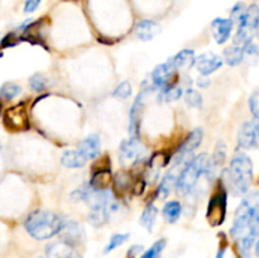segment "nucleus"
I'll return each mask as SVG.
<instances>
[{"label": "nucleus", "mask_w": 259, "mask_h": 258, "mask_svg": "<svg viewBox=\"0 0 259 258\" xmlns=\"http://www.w3.org/2000/svg\"><path fill=\"white\" fill-rule=\"evenodd\" d=\"M207 161H209L207 154L201 153L187 162L176 181V189L180 195L189 194L194 189L201 175H204Z\"/></svg>", "instance_id": "4"}, {"label": "nucleus", "mask_w": 259, "mask_h": 258, "mask_svg": "<svg viewBox=\"0 0 259 258\" xmlns=\"http://www.w3.org/2000/svg\"><path fill=\"white\" fill-rule=\"evenodd\" d=\"M202 138H204V132L201 128H196L190 133V136L185 139L182 146L177 151L176 156L174 157L175 166H180L187 159V157L191 156L195 152V149L201 144Z\"/></svg>", "instance_id": "7"}, {"label": "nucleus", "mask_w": 259, "mask_h": 258, "mask_svg": "<svg viewBox=\"0 0 259 258\" xmlns=\"http://www.w3.org/2000/svg\"><path fill=\"white\" fill-rule=\"evenodd\" d=\"M243 52H247L249 53V55H257L258 53V46L255 45L254 40H248L247 43H244L243 45Z\"/></svg>", "instance_id": "37"}, {"label": "nucleus", "mask_w": 259, "mask_h": 258, "mask_svg": "<svg viewBox=\"0 0 259 258\" xmlns=\"http://www.w3.org/2000/svg\"><path fill=\"white\" fill-rule=\"evenodd\" d=\"M113 95L115 96V98H119V99L129 98V96L132 95L131 82H128V81H124V82L119 83V85L115 88V90H114Z\"/></svg>", "instance_id": "31"}, {"label": "nucleus", "mask_w": 259, "mask_h": 258, "mask_svg": "<svg viewBox=\"0 0 259 258\" xmlns=\"http://www.w3.org/2000/svg\"><path fill=\"white\" fill-rule=\"evenodd\" d=\"M195 66L204 76H209L223 66V58L212 52H206L195 58Z\"/></svg>", "instance_id": "11"}, {"label": "nucleus", "mask_w": 259, "mask_h": 258, "mask_svg": "<svg viewBox=\"0 0 259 258\" xmlns=\"http://www.w3.org/2000/svg\"><path fill=\"white\" fill-rule=\"evenodd\" d=\"M175 71H176V68L172 65L171 61H167V62L157 66L152 73V80H153L154 86L162 89V90L168 88L169 80L174 77Z\"/></svg>", "instance_id": "12"}, {"label": "nucleus", "mask_w": 259, "mask_h": 258, "mask_svg": "<svg viewBox=\"0 0 259 258\" xmlns=\"http://www.w3.org/2000/svg\"><path fill=\"white\" fill-rule=\"evenodd\" d=\"M61 162L65 167L68 168H80L86 163V159L83 158L78 151H65L62 157H61Z\"/></svg>", "instance_id": "20"}, {"label": "nucleus", "mask_w": 259, "mask_h": 258, "mask_svg": "<svg viewBox=\"0 0 259 258\" xmlns=\"http://www.w3.org/2000/svg\"><path fill=\"white\" fill-rule=\"evenodd\" d=\"M225 158H227V146H225L224 141H218L214 149V154H212V158L210 161L212 162L215 167H220L224 164Z\"/></svg>", "instance_id": "25"}, {"label": "nucleus", "mask_w": 259, "mask_h": 258, "mask_svg": "<svg viewBox=\"0 0 259 258\" xmlns=\"http://www.w3.org/2000/svg\"><path fill=\"white\" fill-rule=\"evenodd\" d=\"M147 95H148V88L142 89V91L138 94L133 105H132L131 111H129V134L134 138H138L139 125H141L142 115H143L144 99Z\"/></svg>", "instance_id": "9"}, {"label": "nucleus", "mask_w": 259, "mask_h": 258, "mask_svg": "<svg viewBox=\"0 0 259 258\" xmlns=\"http://www.w3.org/2000/svg\"><path fill=\"white\" fill-rule=\"evenodd\" d=\"M164 247H166V239L157 240L147 252H144V254L141 258H159L162 252H163Z\"/></svg>", "instance_id": "27"}, {"label": "nucleus", "mask_w": 259, "mask_h": 258, "mask_svg": "<svg viewBox=\"0 0 259 258\" xmlns=\"http://www.w3.org/2000/svg\"><path fill=\"white\" fill-rule=\"evenodd\" d=\"M4 124L10 131H28L29 129V119H28L25 104L20 103L8 109L4 114Z\"/></svg>", "instance_id": "5"}, {"label": "nucleus", "mask_w": 259, "mask_h": 258, "mask_svg": "<svg viewBox=\"0 0 259 258\" xmlns=\"http://www.w3.org/2000/svg\"><path fill=\"white\" fill-rule=\"evenodd\" d=\"M77 151L80 152V154L86 161L96 158L99 152H100V138H99V136L91 134V136L86 137L83 141L80 142Z\"/></svg>", "instance_id": "14"}, {"label": "nucleus", "mask_w": 259, "mask_h": 258, "mask_svg": "<svg viewBox=\"0 0 259 258\" xmlns=\"http://www.w3.org/2000/svg\"><path fill=\"white\" fill-rule=\"evenodd\" d=\"M224 58L225 62L229 66H238L239 63L243 62L244 58V52L240 46H233V47H228L224 51Z\"/></svg>", "instance_id": "22"}, {"label": "nucleus", "mask_w": 259, "mask_h": 258, "mask_svg": "<svg viewBox=\"0 0 259 258\" xmlns=\"http://www.w3.org/2000/svg\"><path fill=\"white\" fill-rule=\"evenodd\" d=\"M40 0H27L24 4V13H33L39 7Z\"/></svg>", "instance_id": "38"}, {"label": "nucleus", "mask_w": 259, "mask_h": 258, "mask_svg": "<svg viewBox=\"0 0 259 258\" xmlns=\"http://www.w3.org/2000/svg\"><path fill=\"white\" fill-rule=\"evenodd\" d=\"M22 40V38L18 37L15 33H8L7 35H5L4 38H3L2 40V47L3 48H10V47H14V46H17L18 43Z\"/></svg>", "instance_id": "33"}, {"label": "nucleus", "mask_w": 259, "mask_h": 258, "mask_svg": "<svg viewBox=\"0 0 259 258\" xmlns=\"http://www.w3.org/2000/svg\"><path fill=\"white\" fill-rule=\"evenodd\" d=\"M185 100L192 108H201L202 105V96L201 94L199 93L195 89H189L185 94Z\"/></svg>", "instance_id": "28"}, {"label": "nucleus", "mask_w": 259, "mask_h": 258, "mask_svg": "<svg viewBox=\"0 0 259 258\" xmlns=\"http://www.w3.org/2000/svg\"><path fill=\"white\" fill-rule=\"evenodd\" d=\"M157 214H158V209H157V206H154V205L152 204L148 205V206L144 209L143 214H142L141 224L143 225L147 230H149V232L153 229V225L154 223H156Z\"/></svg>", "instance_id": "23"}, {"label": "nucleus", "mask_w": 259, "mask_h": 258, "mask_svg": "<svg viewBox=\"0 0 259 258\" xmlns=\"http://www.w3.org/2000/svg\"><path fill=\"white\" fill-rule=\"evenodd\" d=\"M233 30V20L230 18H217L211 23V32L215 40L219 45L227 42L230 37V33Z\"/></svg>", "instance_id": "13"}, {"label": "nucleus", "mask_w": 259, "mask_h": 258, "mask_svg": "<svg viewBox=\"0 0 259 258\" xmlns=\"http://www.w3.org/2000/svg\"><path fill=\"white\" fill-rule=\"evenodd\" d=\"M238 146L244 149L257 148L258 146V119L245 121L238 131Z\"/></svg>", "instance_id": "10"}, {"label": "nucleus", "mask_w": 259, "mask_h": 258, "mask_svg": "<svg viewBox=\"0 0 259 258\" xmlns=\"http://www.w3.org/2000/svg\"><path fill=\"white\" fill-rule=\"evenodd\" d=\"M128 239L129 234H120V233H119V234H114L113 237L110 238V240H109V244L106 245L105 249H104V253H109L113 249H115V248L120 247V245L124 244Z\"/></svg>", "instance_id": "29"}, {"label": "nucleus", "mask_w": 259, "mask_h": 258, "mask_svg": "<svg viewBox=\"0 0 259 258\" xmlns=\"http://www.w3.org/2000/svg\"><path fill=\"white\" fill-rule=\"evenodd\" d=\"M131 181H129V176L125 174V172H120L119 175H116V179H115V187L120 191L125 190L126 187L129 186Z\"/></svg>", "instance_id": "34"}, {"label": "nucleus", "mask_w": 259, "mask_h": 258, "mask_svg": "<svg viewBox=\"0 0 259 258\" xmlns=\"http://www.w3.org/2000/svg\"><path fill=\"white\" fill-rule=\"evenodd\" d=\"M20 86L17 85L14 82H7L0 88V96L7 100H12L15 96H18L20 94Z\"/></svg>", "instance_id": "26"}, {"label": "nucleus", "mask_w": 259, "mask_h": 258, "mask_svg": "<svg viewBox=\"0 0 259 258\" xmlns=\"http://www.w3.org/2000/svg\"><path fill=\"white\" fill-rule=\"evenodd\" d=\"M227 215V192L219 191L210 199L207 205L206 219L211 227H219Z\"/></svg>", "instance_id": "6"}, {"label": "nucleus", "mask_w": 259, "mask_h": 258, "mask_svg": "<svg viewBox=\"0 0 259 258\" xmlns=\"http://www.w3.org/2000/svg\"><path fill=\"white\" fill-rule=\"evenodd\" d=\"M2 109H3V103L2 100H0V113H2Z\"/></svg>", "instance_id": "42"}, {"label": "nucleus", "mask_w": 259, "mask_h": 258, "mask_svg": "<svg viewBox=\"0 0 259 258\" xmlns=\"http://www.w3.org/2000/svg\"><path fill=\"white\" fill-rule=\"evenodd\" d=\"M177 177L179 176L176 175V169L175 168H172L171 171L163 177V180H162L161 185H159L158 187V191H157L158 197H161V199H166V197L171 194V190L176 186Z\"/></svg>", "instance_id": "19"}, {"label": "nucleus", "mask_w": 259, "mask_h": 258, "mask_svg": "<svg viewBox=\"0 0 259 258\" xmlns=\"http://www.w3.org/2000/svg\"><path fill=\"white\" fill-rule=\"evenodd\" d=\"M258 200L257 192H250L243 199L242 204L235 211L232 235L235 239H239L243 253L249 252L250 248L257 242L259 222Z\"/></svg>", "instance_id": "1"}, {"label": "nucleus", "mask_w": 259, "mask_h": 258, "mask_svg": "<svg viewBox=\"0 0 259 258\" xmlns=\"http://www.w3.org/2000/svg\"><path fill=\"white\" fill-rule=\"evenodd\" d=\"M29 86L33 91L40 93V91H43L47 88V80H46V77L42 73H35V75H33L29 78Z\"/></svg>", "instance_id": "30"}, {"label": "nucleus", "mask_w": 259, "mask_h": 258, "mask_svg": "<svg viewBox=\"0 0 259 258\" xmlns=\"http://www.w3.org/2000/svg\"><path fill=\"white\" fill-rule=\"evenodd\" d=\"M63 234L62 242L67 243L71 247H73L75 244H77L78 240L81 239V235H82V232H81V228L78 227V224H76L75 222L70 220V222L65 223L63 222L62 229L61 232Z\"/></svg>", "instance_id": "16"}, {"label": "nucleus", "mask_w": 259, "mask_h": 258, "mask_svg": "<svg viewBox=\"0 0 259 258\" xmlns=\"http://www.w3.org/2000/svg\"><path fill=\"white\" fill-rule=\"evenodd\" d=\"M196 83H197V85H199V88L205 89V88H207V86L210 85V78L207 77V76L202 75V76H200L199 78H197Z\"/></svg>", "instance_id": "39"}, {"label": "nucleus", "mask_w": 259, "mask_h": 258, "mask_svg": "<svg viewBox=\"0 0 259 258\" xmlns=\"http://www.w3.org/2000/svg\"><path fill=\"white\" fill-rule=\"evenodd\" d=\"M161 32V25L152 19L141 20L136 25V34L141 40H152L157 34Z\"/></svg>", "instance_id": "15"}, {"label": "nucleus", "mask_w": 259, "mask_h": 258, "mask_svg": "<svg viewBox=\"0 0 259 258\" xmlns=\"http://www.w3.org/2000/svg\"><path fill=\"white\" fill-rule=\"evenodd\" d=\"M166 164L167 162L163 161V157L161 154H157V156L152 157L148 164V176L151 177V181H156L159 172H161V168L166 166Z\"/></svg>", "instance_id": "24"}, {"label": "nucleus", "mask_w": 259, "mask_h": 258, "mask_svg": "<svg viewBox=\"0 0 259 258\" xmlns=\"http://www.w3.org/2000/svg\"><path fill=\"white\" fill-rule=\"evenodd\" d=\"M249 109H250V111H252L254 119H258V115H259V94H258V91H255V93L249 98Z\"/></svg>", "instance_id": "35"}, {"label": "nucleus", "mask_w": 259, "mask_h": 258, "mask_svg": "<svg viewBox=\"0 0 259 258\" xmlns=\"http://www.w3.org/2000/svg\"><path fill=\"white\" fill-rule=\"evenodd\" d=\"M141 250H143V247L142 245H134V247H132L131 249H129L128 254L131 255V257H134V255L137 254V253H139Z\"/></svg>", "instance_id": "40"}, {"label": "nucleus", "mask_w": 259, "mask_h": 258, "mask_svg": "<svg viewBox=\"0 0 259 258\" xmlns=\"http://www.w3.org/2000/svg\"><path fill=\"white\" fill-rule=\"evenodd\" d=\"M175 68H190L195 65V52L192 50H182L169 60Z\"/></svg>", "instance_id": "17"}, {"label": "nucleus", "mask_w": 259, "mask_h": 258, "mask_svg": "<svg viewBox=\"0 0 259 258\" xmlns=\"http://www.w3.org/2000/svg\"><path fill=\"white\" fill-rule=\"evenodd\" d=\"M163 218L168 223H176L182 212V206L179 201H168L163 207Z\"/></svg>", "instance_id": "21"}, {"label": "nucleus", "mask_w": 259, "mask_h": 258, "mask_svg": "<svg viewBox=\"0 0 259 258\" xmlns=\"http://www.w3.org/2000/svg\"><path fill=\"white\" fill-rule=\"evenodd\" d=\"M224 254H225V248H220V249L218 250V254L215 258H224Z\"/></svg>", "instance_id": "41"}, {"label": "nucleus", "mask_w": 259, "mask_h": 258, "mask_svg": "<svg viewBox=\"0 0 259 258\" xmlns=\"http://www.w3.org/2000/svg\"><path fill=\"white\" fill-rule=\"evenodd\" d=\"M182 89L181 88H169L164 89L163 91V99H166L167 101H174L177 100L182 96Z\"/></svg>", "instance_id": "32"}, {"label": "nucleus", "mask_w": 259, "mask_h": 258, "mask_svg": "<svg viewBox=\"0 0 259 258\" xmlns=\"http://www.w3.org/2000/svg\"><path fill=\"white\" fill-rule=\"evenodd\" d=\"M243 13H244V5H243L242 3H238V4L233 8L232 18H230V19L238 20V22H239L240 18H242V15H243Z\"/></svg>", "instance_id": "36"}, {"label": "nucleus", "mask_w": 259, "mask_h": 258, "mask_svg": "<svg viewBox=\"0 0 259 258\" xmlns=\"http://www.w3.org/2000/svg\"><path fill=\"white\" fill-rule=\"evenodd\" d=\"M143 154L144 147L142 146L138 138L131 137L120 144L119 156H120L121 163L125 164V166L126 164H136L143 157Z\"/></svg>", "instance_id": "8"}, {"label": "nucleus", "mask_w": 259, "mask_h": 258, "mask_svg": "<svg viewBox=\"0 0 259 258\" xmlns=\"http://www.w3.org/2000/svg\"><path fill=\"white\" fill-rule=\"evenodd\" d=\"M253 180V163L244 153H237L232 158L230 168L224 171V181L233 195L247 194Z\"/></svg>", "instance_id": "2"}, {"label": "nucleus", "mask_w": 259, "mask_h": 258, "mask_svg": "<svg viewBox=\"0 0 259 258\" xmlns=\"http://www.w3.org/2000/svg\"><path fill=\"white\" fill-rule=\"evenodd\" d=\"M109 182H110V169L108 167L101 169H96L95 174L93 175V179H91L90 185L94 190H106L109 186Z\"/></svg>", "instance_id": "18"}, {"label": "nucleus", "mask_w": 259, "mask_h": 258, "mask_svg": "<svg viewBox=\"0 0 259 258\" xmlns=\"http://www.w3.org/2000/svg\"><path fill=\"white\" fill-rule=\"evenodd\" d=\"M2 56H3V52H2V51H0V57H2Z\"/></svg>", "instance_id": "43"}, {"label": "nucleus", "mask_w": 259, "mask_h": 258, "mask_svg": "<svg viewBox=\"0 0 259 258\" xmlns=\"http://www.w3.org/2000/svg\"><path fill=\"white\" fill-rule=\"evenodd\" d=\"M63 220L60 215L48 210H35L27 217L24 228L37 240L50 239L61 232Z\"/></svg>", "instance_id": "3"}]
</instances>
